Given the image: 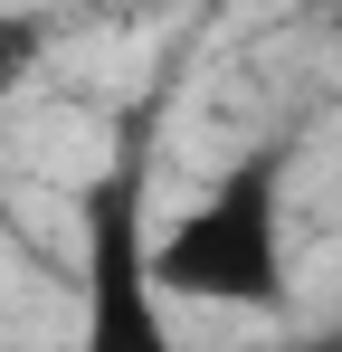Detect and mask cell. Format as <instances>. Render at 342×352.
<instances>
[{
    "instance_id": "obj_1",
    "label": "cell",
    "mask_w": 342,
    "mask_h": 352,
    "mask_svg": "<svg viewBox=\"0 0 342 352\" xmlns=\"http://www.w3.org/2000/svg\"><path fill=\"white\" fill-rule=\"evenodd\" d=\"M295 143H257L247 162H228L171 229L143 238V267L171 305H219V314H276L295 286Z\"/></svg>"
},
{
    "instance_id": "obj_2",
    "label": "cell",
    "mask_w": 342,
    "mask_h": 352,
    "mask_svg": "<svg viewBox=\"0 0 342 352\" xmlns=\"http://www.w3.org/2000/svg\"><path fill=\"white\" fill-rule=\"evenodd\" d=\"M152 200H143V143L86 190V276H76V352H190L171 324V295L143 267Z\"/></svg>"
},
{
    "instance_id": "obj_3",
    "label": "cell",
    "mask_w": 342,
    "mask_h": 352,
    "mask_svg": "<svg viewBox=\"0 0 342 352\" xmlns=\"http://www.w3.org/2000/svg\"><path fill=\"white\" fill-rule=\"evenodd\" d=\"M29 58H38V19H10V10H0V96L29 76Z\"/></svg>"
},
{
    "instance_id": "obj_4",
    "label": "cell",
    "mask_w": 342,
    "mask_h": 352,
    "mask_svg": "<svg viewBox=\"0 0 342 352\" xmlns=\"http://www.w3.org/2000/svg\"><path fill=\"white\" fill-rule=\"evenodd\" d=\"M0 229H10V172H0Z\"/></svg>"
},
{
    "instance_id": "obj_5",
    "label": "cell",
    "mask_w": 342,
    "mask_h": 352,
    "mask_svg": "<svg viewBox=\"0 0 342 352\" xmlns=\"http://www.w3.org/2000/svg\"><path fill=\"white\" fill-rule=\"evenodd\" d=\"M295 352H342V333H333V343H295Z\"/></svg>"
}]
</instances>
